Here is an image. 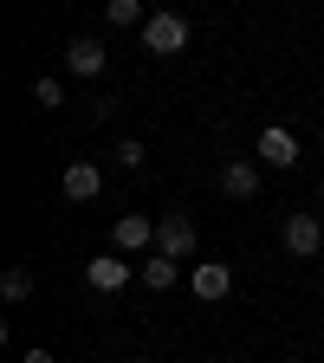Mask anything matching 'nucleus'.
Here are the masks:
<instances>
[{
    "label": "nucleus",
    "mask_w": 324,
    "mask_h": 363,
    "mask_svg": "<svg viewBox=\"0 0 324 363\" xmlns=\"http://www.w3.org/2000/svg\"><path fill=\"white\" fill-rule=\"evenodd\" d=\"M181 45H189V20H181V13H150V20H143V52L175 59Z\"/></svg>",
    "instance_id": "nucleus-1"
},
{
    "label": "nucleus",
    "mask_w": 324,
    "mask_h": 363,
    "mask_svg": "<svg viewBox=\"0 0 324 363\" xmlns=\"http://www.w3.org/2000/svg\"><path fill=\"white\" fill-rule=\"evenodd\" d=\"M156 247H162V259H189L195 253V214H162L156 220Z\"/></svg>",
    "instance_id": "nucleus-2"
},
{
    "label": "nucleus",
    "mask_w": 324,
    "mask_h": 363,
    "mask_svg": "<svg viewBox=\"0 0 324 363\" xmlns=\"http://www.w3.org/2000/svg\"><path fill=\"white\" fill-rule=\"evenodd\" d=\"M253 156H259L266 169H292V162H298V136H292L286 123H266L259 143H253Z\"/></svg>",
    "instance_id": "nucleus-3"
},
{
    "label": "nucleus",
    "mask_w": 324,
    "mask_h": 363,
    "mask_svg": "<svg viewBox=\"0 0 324 363\" xmlns=\"http://www.w3.org/2000/svg\"><path fill=\"white\" fill-rule=\"evenodd\" d=\"M59 189H65V201H98V195H104V169L91 162V156H78V162H65Z\"/></svg>",
    "instance_id": "nucleus-4"
},
{
    "label": "nucleus",
    "mask_w": 324,
    "mask_h": 363,
    "mask_svg": "<svg viewBox=\"0 0 324 363\" xmlns=\"http://www.w3.org/2000/svg\"><path fill=\"white\" fill-rule=\"evenodd\" d=\"M156 240V220L150 214H117V227H111V247L117 253H143Z\"/></svg>",
    "instance_id": "nucleus-5"
},
{
    "label": "nucleus",
    "mask_w": 324,
    "mask_h": 363,
    "mask_svg": "<svg viewBox=\"0 0 324 363\" xmlns=\"http://www.w3.org/2000/svg\"><path fill=\"white\" fill-rule=\"evenodd\" d=\"M220 189H227V195H240V201H253V195H259V162H253V156L220 162Z\"/></svg>",
    "instance_id": "nucleus-6"
},
{
    "label": "nucleus",
    "mask_w": 324,
    "mask_h": 363,
    "mask_svg": "<svg viewBox=\"0 0 324 363\" xmlns=\"http://www.w3.org/2000/svg\"><path fill=\"white\" fill-rule=\"evenodd\" d=\"M84 279H91V292H123V286H130V259L104 253V259H91V266H84Z\"/></svg>",
    "instance_id": "nucleus-7"
},
{
    "label": "nucleus",
    "mask_w": 324,
    "mask_h": 363,
    "mask_svg": "<svg viewBox=\"0 0 324 363\" xmlns=\"http://www.w3.org/2000/svg\"><path fill=\"white\" fill-rule=\"evenodd\" d=\"M227 292H234V272H227L220 259H201V266H195V298H208V305H220Z\"/></svg>",
    "instance_id": "nucleus-8"
},
{
    "label": "nucleus",
    "mask_w": 324,
    "mask_h": 363,
    "mask_svg": "<svg viewBox=\"0 0 324 363\" xmlns=\"http://www.w3.org/2000/svg\"><path fill=\"white\" fill-rule=\"evenodd\" d=\"M286 247H292L298 259H311V253H324V227H318L311 214H292V220H286Z\"/></svg>",
    "instance_id": "nucleus-9"
},
{
    "label": "nucleus",
    "mask_w": 324,
    "mask_h": 363,
    "mask_svg": "<svg viewBox=\"0 0 324 363\" xmlns=\"http://www.w3.org/2000/svg\"><path fill=\"white\" fill-rule=\"evenodd\" d=\"M65 72H72V78H98V72H104V45H98V39H72V45H65Z\"/></svg>",
    "instance_id": "nucleus-10"
},
{
    "label": "nucleus",
    "mask_w": 324,
    "mask_h": 363,
    "mask_svg": "<svg viewBox=\"0 0 324 363\" xmlns=\"http://www.w3.org/2000/svg\"><path fill=\"white\" fill-rule=\"evenodd\" d=\"M0 298H7V305H26L33 298V272L26 266H7V272H0Z\"/></svg>",
    "instance_id": "nucleus-11"
},
{
    "label": "nucleus",
    "mask_w": 324,
    "mask_h": 363,
    "mask_svg": "<svg viewBox=\"0 0 324 363\" xmlns=\"http://www.w3.org/2000/svg\"><path fill=\"white\" fill-rule=\"evenodd\" d=\"M175 279H181V266H175V259H143V286H150V292H169Z\"/></svg>",
    "instance_id": "nucleus-12"
},
{
    "label": "nucleus",
    "mask_w": 324,
    "mask_h": 363,
    "mask_svg": "<svg viewBox=\"0 0 324 363\" xmlns=\"http://www.w3.org/2000/svg\"><path fill=\"white\" fill-rule=\"evenodd\" d=\"M33 104H39V111H59V104H65V84L39 72V78H33Z\"/></svg>",
    "instance_id": "nucleus-13"
},
{
    "label": "nucleus",
    "mask_w": 324,
    "mask_h": 363,
    "mask_svg": "<svg viewBox=\"0 0 324 363\" xmlns=\"http://www.w3.org/2000/svg\"><path fill=\"white\" fill-rule=\"evenodd\" d=\"M104 20H111V26H136V20H143V7H136V0H104Z\"/></svg>",
    "instance_id": "nucleus-14"
},
{
    "label": "nucleus",
    "mask_w": 324,
    "mask_h": 363,
    "mask_svg": "<svg viewBox=\"0 0 324 363\" xmlns=\"http://www.w3.org/2000/svg\"><path fill=\"white\" fill-rule=\"evenodd\" d=\"M117 162H123V169H143V162H150L143 136H123V143H117Z\"/></svg>",
    "instance_id": "nucleus-15"
},
{
    "label": "nucleus",
    "mask_w": 324,
    "mask_h": 363,
    "mask_svg": "<svg viewBox=\"0 0 324 363\" xmlns=\"http://www.w3.org/2000/svg\"><path fill=\"white\" fill-rule=\"evenodd\" d=\"M20 363H59V357H52V350H26Z\"/></svg>",
    "instance_id": "nucleus-16"
},
{
    "label": "nucleus",
    "mask_w": 324,
    "mask_h": 363,
    "mask_svg": "<svg viewBox=\"0 0 324 363\" xmlns=\"http://www.w3.org/2000/svg\"><path fill=\"white\" fill-rule=\"evenodd\" d=\"M318 201H324V175H318Z\"/></svg>",
    "instance_id": "nucleus-17"
},
{
    "label": "nucleus",
    "mask_w": 324,
    "mask_h": 363,
    "mask_svg": "<svg viewBox=\"0 0 324 363\" xmlns=\"http://www.w3.org/2000/svg\"><path fill=\"white\" fill-rule=\"evenodd\" d=\"M318 259H324V253H318Z\"/></svg>",
    "instance_id": "nucleus-18"
}]
</instances>
